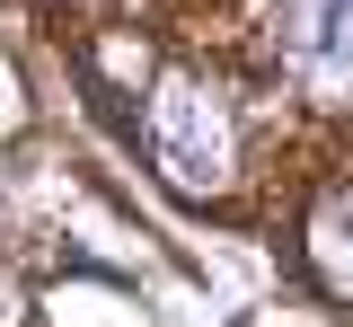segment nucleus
Listing matches in <instances>:
<instances>
[{"mask_svg": "<svg viewBox=\"0 0 353 327\" xmlns=\"http://www.w3.org/2000/svg\"><path fill=\"white\" fill-rule=\"evenodd\" d=\"M283 62L309 97H353V0H283Z\"/></svg>", "mask_w": 353, "mask_h": 327, "instance_id": "obj_2", "label": "nucleus"}, {"mask_svg": "<svg viewBox=\"0 0 353 327\" xmlns=\"http://www.w3.org/2000/svg\"><path fill=\"white\" fill-rule=\"evenodd\" d=\"M318 266L336 292H353V195H336L327 212H318Z\"/></svg>", "mask_w": 353, "mask_h": 327, "instance_id": "obj_3", "label": "nucleus"}, {"mask_svg": "<svg viewBox=\"0 0 353 327\" xmlns=\"http://www.w3.org/2000/svg\"><path fill=\"white\" fill-rule=\"evenodd\" d=\"M150 141H159V168L185 177V186H212L230 168V106L203 80H168L159 89V115H150Z\"/></svg>", "mask_w": 353, "mask_h": 327, "instance_id": "obj_1", "label": "nucleus"}]
</instances>
